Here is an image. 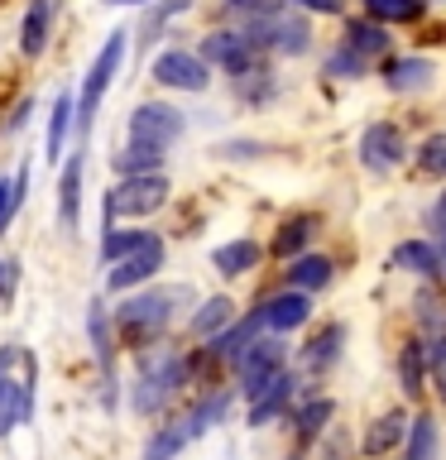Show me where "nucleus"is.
Segmentation results:
<instances>
[{"instance_id":"nucleus-1","label":"nucleus","mask_w":446,"mask_h":460,"mask_svg":"<svg viewBox=\"0 0 446 460\" xmlns=\"http://www.w3.org/2000/svg\"><path fill=\"white\" fill-rule=\"evenodd\" d=\"M192 297H197L192 283H149V288H139V293H125L111 307L115 345H125V350H135V355L164 345L173 322H178V312H183V302H192Z\"/></svg>"},{"instance_id":"nucleus-2","label":"nucleus","mask_w":446,"mask_h":460,"mask_svg":"<svg viewBox=\"0 0 446 460\" xmlns=\"http://www.w3.org/2000/svg\"><path fill=\"white\" fill-rule=\"evenodd\" d=\"M192 388V365H187V350L178 345H154V350L135 355V379H129V412L139 422H164L173 412V402L187 398Z\"/></svg>"},{"instance_id":"nucleus-3","label":"nucleus","mask_w":446,"mask_h":460,"mask_svg":"<svg viewBox=\"0 0 446 460\" xmlns=\"http://www.w3.org/2000/svg\"><path fill=\"white\" fill-rule=\"evenodd\" d=\"M230 408H236V388H197L183 412H168L164 422H154V431L139 446V460H178L187 446H197L216 427H226Z\"/></svg>"},{"instance_id":"nucleus-4","label":"nucleus","mask_w":446,"mask_h":460,"mask_svg":"<svg viewBox=\"0 0 446 460\" xmlns=\"http://www.w3.org/2000/svg\"><path fill=\"white\" fill-rule=\"evenodd\" d=\"M125 58H129V29H115V34H106V43L96 49L92 63H86L82 86H77V115H72V144H77V149L92 144L101 101L111 96V86H115V77H120V67H125Z\"/></svg>"},{"instance_id":"nucleus-5","label":"nucleus","mask_w":446,"mask_h":460,"mask_svg":"<svg viewBox=\"0 0 446 460\" xmlns=\"http://www.w3.org/2000/svg\"><path fill=\"white\" fill-rule=\"evenodd\" d=\"M39 402V359L20 341L0 345V441L34 422Z\"/></svg>"},{"instance_id":"nucleus-6","label":"nucleus","mask_w":446,"mask_h":460,"mask_svg":"<svg viewBox=\"0 0 446 460\" xmlns=\"http://www.w3.org/2000/svg\"><path fill=\"white\" fill-rule=\"evenodd\" d=\"M230 29H240L245 39L254 43L259 58H308L312 53V24L308 14L288 10V5H273L264 14H250V20H236Z\"/></svg>"},{"instance_id":"nucleus-7","label":"nucleus","mask_w":446,"mask_h":460,"mask_svg":"<svg viewBox=\"0 0 446 460\" xmlns=\"http://www.w3.org/2000/svg\"><path fill=\"white\" fill-rule=\"evenodd\" d=\"M173 197V182L168 172H149V178H115L106 201H101V216H106V226H115V216H129V221H144V216L164 211ZM101 226V230H106Z\"/></svg>"},{"instance_id":"nucleus-8","label":"nucleus","mask_w":446,"mask_h":460,"mask_svg":"<svg viewBox=\"0 0 446 460\" xmlns=\"http://www.w3.org/2000/svg\"><path fill=\"white\" fill-rule=\"evenodd\" d=\"M288 365H293V345H288L283 336H259L250 350L236 359V369H230L236 374V398H245V402L259 398Z\"/></svg>"},{"instance_id":"nucleus-9","label":"nucleus","mask_w":446,"mask_h":460,"mask_svg":"<svg viewBox=\"0 0 446 460\" xmlns=\"http://www.w3.org/2000/svg\"><path fill=\"white\" fill-rule=\"evenodd\" d=\"M129 144H149V149H173L187 135V111H178L173 101H139L125 120Z\"/></svg>"},{"instance_id":"nucleus-10","label":"nucleus","mask_w":446,"mask_h":460,"mask_svg":"<svg viewBox=\"0 0 446 460\" xmlns=\"http://www.w3.org/2000/svg\"><path fill=\"white\" fill-rule=\"evenodd\" d=\"M355 158L370 178H388L398 164H408L413 149H408V135H403L394 120H370L355 139Z\"/></svg>"},{"instance_id":"nucleus-11","label":"nucleus","mask_w":446,"mask_h":460,"mask_svg":"<svg viewBox=\"0 0 446 460\" xmlns=\"http://www.w3.org/2000/svg\"><path fill=\"white\" fill-rule=\"evenodd\" d=\"M149 77H154V86L183 92V96L211 92V67L197 58V49H183V43H173V49H164L158 58H149Z\"/></svg>"},{"instance_id":"nucleus-12","label":"nucleus","mask_w":446,"mask_h":460,"mask_svg":"<svg viewBox=\"0 0 446 460\" xmlns=\"http://www.w3.org/2000/svg\"><path fill=\"white\" fill-rule=\"evenodd\" d=\"M345 341H351V326H345L341 316H331V322H322V326H317L312 336H308V345H298L293 369L302 374V379L322 384L326 374H336L341 355H345Z\"/></svg>"},{"instance_id":"nucleus-13","label":"nucleus","mask_w":446,"mask_h":460,"mask_svg":"<svg viewBox=\"0 0 446 460\" xmlns=\"http://www.w3.org/2000/svg\"><path fill=\"white\" fill-rule=\"evenodd\" d=\"M197 58L207 63L211 72H221V77H245L250 67H259L264 58L254 53V43L240 34V29H211V34H201V43H197Z\"/></svg>"},{"instance_id":"nucleus-14","label":"nucleus","mask_w":446,"mask_h":460,"mask_svg":"<svg viewBox=\"0 0 446 460\" xmlns=\"http://www.w3.org/2000/svg\"><path fill=\"white\" fill-rule=\"evenodd\" d=\"M336 408H341V402L331 394H298L293 412L283 417L288 431H293V451H302V456L317 451V441L336 427Z\"/></svg>"},{"instance_id":"nucleus-15","label":"nucleus","mask_w":446,"mask_h":460,"mask_svg":"<svg viewBox=\"0 0 446 460\" xmlns=\"http://www.w3.org/2000/svg\"><path fill=\"white\" fill-rule=\"evenodd\" d=\"M164 264H168V240L154 235L144 250H135L129 259H120V264L106 269V293H115V297L139 293V288H149L158 279V269H164Z\"/></svg>"},{"instance_id":"nucleus-16","label":"nucleus","mask_w":446,"mask_h":460,"mask_svg":"<svg viewBox=\"0 0 446 460\" xmlns=\"http://www.w3.org/2000/svg\"><path fill=\"white\" fill-rule=\"evenodd\" d=\"M379 82H384V92H394V96H423L437 86V58L388 53V58H379Z\"/></svg>"},{"instance_id":"nucleus-17","label":"nucleus","mask_w":446,"mask_h":460,"mask_svg":"<svg viewBox=\"0 0 446 460\" xmlns=\"http://www.w3.org/2000/svg\"><path fill=\"white\" fill-rule=\"evenodd\" d=\"M298 384H302V374L288 365L279 379L264 388V394L245 402V427H250V431H264V427H273V422H283V417L293 412V402H298Z\"/></svg>"},{"instance_id":"nucleus-18","label":"nucleus","mask_w":446,"mask_h":460,"mask_svg":"<svg viewBox=\"0 0 446 460\" xmlns=\"http://www.w3.org/2000/svg\"><path fill=\"white\" fill-rule=\"evenodd\" d=\"M82 182H86V149L72 144L67 158L58 164V230L77 235L82 226Z\"/></svg>"},{"instance_id":"nucleus-19","label":"nucleus","mask_w":446,"mask_h":460,"mask_svg":"<svg viewBox=\"0 0 446 460\" xmlns=\"http://www.w3.org/2000/svg\"><path fill=\"white\" fill-rule=\"evenodd\" d=\"M259 316H264V336H293L312 322V297L308 293H293V288H279L259 302Z\"/></svg>"},{"instance_id":"nucleus-20","label":"nucleus","mask_w":446,"mask_h":460,"mask_svg":"<svg viewBox=\"0 0 446 460\" xmlns=\"http://www.w3.org/2000/svg\"><path fill=\"white\" fill-rule=\"evenodd\" d=\"M413 412L408 408H384L365 422V437H360V456L370 460H388L394 451H403V437H408Z\"/></svg>"},{"instance_id":"nucleus-21","label":"nucleus","mask_w":446,"mask_h":460,"mask_svg":"<svg viewBox=\"0 0 446 460\" xmlns=\"http://www.w3.org/2000/svg\"><path fill=\"white\" fill-rule=\"evenodd\" d=\"M72 115H77V92L58 86L53 101H49V129H43V164L58 168L67 158V144H72Z\"/></svg>"},{"instance_id":"nucleus-22","label":"nucleus","mask_w":446,"mask_h":460,"mask_svg":"<svg viewBox=\"0 0 446 460\" xmlns=\"http://www.w3.org/2000/svg\"><path fill=\"white\" fill-rule=\"evenodd\" d=\"M236 316H240L236 297H230V293H211V297H201V307H192V312H187L183 331H187V341L207 345L211 336H221V331H226L230 322H236Z\"/></svg>"},{"instance_id":"nucleus-23","label":"nucleus","mask_w":446,"mask_h":460,"mask_svg":"<svg viewBox=\"0 0 446 460\" xmlns=\"http://www.w3.org/2000/svg\"><path fill=\"white\" fill-rule=\"evenodd\" d=\"M336 43H345V49L360 53L365 63H379V58L394 53V34H388L384 24L365 20V14H345V20H341V39H336Z\"/></svg>"},{"instance_id":"nucleus-24","label":"nucleus","mask_w":446,"mask_h":460,"mask_svg":"<svg viewBox=\"0 0 446 460\" xmlns=\"http://www.w3.org/2000/svg\"><path fill=\"white\" fill-rule=\"evenodd\" d=\"M331 283H336V259H331V254H317V250L288 259V269H283V288L308 293V297H317V293H322V288H331Z\"/></svg>"},{"instance_id":"nucleus-25","label":"nucleus","mask_w":446,"mask_h":460,"mask_svg":"<svg viewBox=\"0 0 446 460\" xmlns=\"http://www.w3.org/2000/svg\"><path fill=\"white\" fill-rule=\"evenodd\" d=\"M394 379H398V394L408 402H423V394H427V345H423V336H408L394 350Z\"/></svg>"},{"instance_id":"nucleus-26","label":"nucleus","mask_w":446,"mask_h":460,"mask_svg":"<svg viewBox=\"0 0 446 460\" xmlns=\"http://www.w3.org/2000/svg\"><path fill=\"white\" fill-rule=\"evenodd\" d=\"M259 264H264V244L250 240V235H236V240H226V244L211 250V269H216V279H226V283L254 273Z\"/></svg>"},{"instance_id":"nucleus-27","label":"nucleus","mask_w":446,"mask_h":460,"mask_svg":"<svg viewBox=\"0 0 446 460\" xmlns=\"http://www.w3.org/2000/svg\"><path fill=\"white\" fill-rule=\"evenodd\" d=\"M388 264H394L398 273H413V279H423V283H437V288H442V264H437V250H432V240H427V235L398 240L394 250H388Z\"/></svg>"},{"instance_id":"nucleus-28","label":"nucleus","mask_w":446,"mask_h":460,"mask_svg":"<svg viewBox=\"0 0 446 460\" xmlns=\"http://www.w3.org/2000/svg\"><path fill=\"white\" fill-rule=\"evenodd\" d=\"M322 235V216L317 211H298V216H288V221L273 230V240H269V254H279V259H298V254H308V244Z\"/></svg>"},{"instance_id":"nucleus-29","label":"nucleus","mask_w":446,"mask_h":460,"mask_svg":"<svg viewBox=\"0 0 446 460\" xmlns=\"http://www.w3.org/2000/svg\"><path fill=\"white\" fill-rule=\"evenodd\" d=\"M53 14H58L53 0H29V10L20 20V53L24 58H43V49L53 39Z\"/></svg>"},{"instance_id":"nucleus-30","label":"nucleus","mask_w":446,"mask_h":460,"mask_svg":"<svg viewBox=\"0 0 446 460\" xmlns=\"http://www.w3.org/2000/svg\"><path fill=\"white\" fill-rule=\"evenodd\" d=\"M398 456L403 460H442V417L437 412H413Z\"/></svg>"},{"instance_id":"nucleus-31","label":"nucleus","mask_w":446,"mask_h":460,"mask_svg":"<svg viewBox=\"0 0 446 460\" xmlns=\"http://www.w3.org/2000/svg\"><path fill=\"white\" fill-rule=\"evenodd\" d=\"M230 92H236V101H240V106H254V111H259V106H269V101L283 92V82H279V72H273V63L264 58L259 67H250L245 77H236V82H230Z\"/></svg>"},{"instance_id":"nucleus-32","label":"nucleus","mask_w":446,"mask_h":460,"mask_svg":"<svg viewBox=\"0 0 446 460\" xmlns=\"http://www.w3.org/2000/svg\"><path fill=\"white\" fill-rule=\"evenodd\" d=\"M29 172H34V158H20L14 172H0V235L10 230V221L24 211L29 201Z\"/></svg>"},{"instance_id":"nucleus-33","label":"nucleus","mask_w":446,"mask_h":460,"mask_svg":"<svg viewBox=\"0 0 446 460\" xmlns=\"http://www.w3.org/2000/svg\"><path fill=\"white\" fill-rule=\"evenodd\" d=\"M168 154L149 149V144H125V149L111 154V172L115 178H149V172H164Z\"/></svg>"},{"instance_id":"nucleus-34","label":"nucleus","mask_w":446,"mask_h":460,"mask_svg":"<svg viewBox=\"0 0 446 460\" xmlns=\"http://www.w3.org/2000/svg\"><path fill=\"white\" fill-rule=\"evenodd\" d=\"M413 322H417V336L423 341L446 336V297L437 293V283H423L413 293Z\"/></svg>"},{"instance_id":"nucleus-35","label":"nucleus","mask_w":446,"mask_h":460,"mask_svg":"<svg viewBox=\"0 0 446 460\" xmlns=\"http://www.w3.org/2000/svg\"><path fill=\"white\" fill-rule=\"evenodd\" d=\"M192 10H197V0H154V5L144 10V20H139V49L158 43L168 34L173 20H183V14H192Z\"/></svg>"},{"instance_id":"nucleus-36","label":"nucleus","mask_w":446,"mask_h":460,"mask_svg":"<svg viewBox=\"0 0 446 460\" xmlns=\"http://www.w3.org/2000/svg\"><path fill=\"white\" fill-rule=\"evenodd\" d=\"M154 235H158V230H115V226H106V230H101V244H96L101 269H111V264H120V259H129L135 250H144Z\"/></svg>"},{"instance_id":"nucleus-37","label":"nucleus","mask_w":446,"mask_h":460,"mask_svg":"<svg viewBox=\"0 0 446 460\" xmlns=\"http://www.w3.org/2000/svg\"><path fill=\"white\" fill-rule=\"evenodd\" d=\"M360 14L374 24H417L427 20V0H360Z\"/></svg>"},{"instance_id":"nucleus-38","label":"nucleus","mask_w":446,"mask_h":460,"mask_svg":"<svg viewBox=\"0 0 446 460\" xmlns=\"http://www.w3.org/2000/svg\"><path fill=\"white\" fill-rule=\"evenodd\" d=\"M322 77H331V82H360V77H370V63L360 53H351L345 43H336V49H326V58H322Z\"/></svg>"},{"instance_id":"nucleus-39","label":"nucleus","mask_w":446,"mask_h":460,"mask_svg":"<svg viewBox=\"0 0 446 460\" xmlns=\"http://www.w3.org/2000/svg\"><path fill=\"white\" fill-rule=\"evenodd\" d=\"M423 230L432 240V250H437V264H442V288H446V192H437L427 201L423 211Z\"/></svg>"},{"instance_id":"nucleus-40","label":"nucleus","mask_w":446,"mask_h":460,"mask_svg":"<svg viewBox=\"0 0 446 460\" xmlns=\"http://www.w3.org/2000/svg\"><path fill=\"white\" fill-rule=\"evenodd\" d=\"M211 154L221 158V164H254V158H269L273 149L264 139H245V135H230V139H216Z\"/></svg>"},{"instance_id":"nucleus-41","label":"nucleus","mask_w":446,"mask_h":460,"mask_svg":"<svg viewBox=\"0 0 446 460\" xmlns=\"http://www.w3.org/2000/svg\"><path fill=\"white\" fill-rule=\"evenodd\" d=\"M413 164L427 172V178L446 182V129H432V135L413 149Z\"/></svg>"},{"instance_id":"nucleus-42","label":"nucleus","mask_w":446,"mask_h":460,"mask_svg":"<svg viewBox=\"0 0 446 460\" xmlns=\"http://www.w3.org/2000/svg\"><path fill=\"white\" fill-rule=\"evenodd\" d=\"M427 345V388L437 394V402L446 408V336H432Z\"/></svg>"},{"instance_id":"nucleus-43","label":"nucleus","mask_w":446,"mask_h":460,"mask_svg":"<svg viewBox=\"0 0 446 460\" xmlns=\"http://www.w3.org/2000/svg\"><path fill=\"white\" fill-rule=\"evenodd\" d=\"M298 14H326V20H345V0H283Z\"/></svg>"},{"instance_id":"nucleus-44","label":"nucleus","mask_w":446,"mask_h":460,"mask_svg":"<svg viewBox=\"0 0 446 460\" xmlns=\"http://www.w3.org/2000/svg\"><path fill=\"white\" fill-rule=\"evenodd\" d=\"M273 5H283V0H221V10L230 14V24L236 20H250V14H264Z\"/></svg>"},{"instance_id":"nucleus-45","label":"nucleus","mask_w":446,"mask_h":460,"mask_svg":"<svg viewBox=\"0 0 446 460\" xmlns=\"http://www.w3.org/2000/svg\"><path fill=\"white\" fill-rule=\"evenodd\" d=\"M34 120V96H20L10 106V115H5V125H0V135H20V129Z\"/></svg>"},{"instance_id":"nucleus-46","label":"nucleus","mask_w":446,"mask_h":460,"mask_svg":"<svg viewBox=\"0 0 446 460\" xmlns=\"http://www.w3.org/2000/svg\"><path fill=\"white\" fill-rule=\"evenodd\" d=\"M14 283H20V259H0V307L14 297Z\"/></svg>"},{"instance_id":"nucleus-47","label":"nucleus","mask_w":446,"mask_h":460,"mask_svg":"<svg viewBox=\"0 0 446 460\" xmlns=\"http://www.w3.org/2000/svg\"><path fill=\"white\" fill-rule=\"evenodd\" d=\"M101 5H125V10H144L149 0H101Z\"/></svg>"},{"instance_id":"nucleus-48","label":"nucleus","mask_w":446,"mask_h":460,"mask_svg":"<svg viewBox=\"0 0 446 460\" xmlns=\"http://www.w3.org/2000/svg\"><path fill=\"white\" fill-rule=\"evenodd\" d=\"M283 460H308V456H302V451H288V456H283Z\"/></svg>"},{"instance_id":"nucleus-49","label":"nucleus","mask_w":446,"mask_h":460,"mask_svg":"<svg viewBox=\"0 0 446 460\" xmlns=\"http://www.w3.org/2000/svg\"><path fill=\"white\" fill-rule=\"evenodd\" d=\"M427 5H432V0H427Z\"/></svg>"}]
</instances>
